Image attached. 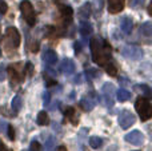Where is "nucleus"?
Masks as SVG:
<instances>
[{
	"label": "nucleus",
	"mask_w": 152,
	"mask_h": 151,
	"mask_svg": "<svg viewBox=\"0 0 152 151\" xmlns=\"http://www.w3.org/2000/svg\"><path fill=\"white\" fill-rule=\"evenodd\" d=\"M92 60L99 66H105L111 59V47L107 42H102L97 37H92L89 42Z\"/></svg>",
	"instance_id": "obj_1"
},
{
	"label": "nucleus",
	"mask_w": 152,
	"mask_h": 151,
	"mask_svg": "<svg viewBox=\"0 0 152 151\" xmlns=\"http://www.w3.org/2000/svg\"><path fill=\"white\" fill-rule=\"evenodd\" d=\"M20 45V34L15 27H7L3 36V50L8 56H12L13 52Z\"/></svg>",
	"instance_id": "obj_2"
},
{
	"label": "nucleus",
	"mask_w": 152,
	"mask_h": 151,
	"mask_svg": "<svg viewBox=\"0 0 152 151\" xmlns=\"http://www.w3.org/2000/svg\"><path fill=\"white\" fill-rule=\"evenodd\" d=\"M8 71V76H10L11 80V86L16 87L18 84H20L21 82L24 80V75H26V68H24V64L18 62V63H13L10 64L7 68Z\"/></svg>",
	"instance_id": "obj_3"
},
{
	"label": "nucleus",
	"mask_w": 152,
	"mask_h": 151,
	"mask_svg": "<svg viewBox=\"0 0 152 151\" xmlns=\"http://www.w3.org/2000/svg\"><path fill=\"white\" fill-rule=\"evenodd\" d=\"M135 108H136V112L139 114L140 119H142L143 122H147L148 119H151L152 107H151V103H150V100H148V98H145V96L137 98L136 103H135Z\"/></svg>",
	"instance_id": "obj_4"
},
{
	"label": "nucleus",
	"mask_w": 152,
	"mask_h": 151,
	"mask_svg": "<svg viewBox=\"0 0 152 151\" xmlns=\"http://www.w3.org/2000/svg\"><path fill=\"white\" fill-rule=\"evenodd\" d=\"M20 11H21V15H23L26 23L29 27H34L36 24V15H35V10L32 7L31 1L29 0H23L20 3Z\"/></svg>",
	"instance_id": "obj_5"
},
{
	"label": "nucleus",
	"mask_w": 152,
	"mask_h": 151,
	"mask_svg": "<svg viewBox=\"0 0 152 151\" xmlns=\"http://www.w3.org/2000/svg\"><path fill=\"white\" fill-rule=\"evenodd\" d=\"M102 95H103V102H104L105 107H112L115 103V87L111 83H105L102 87Z\"/></svg>",
	"instance_id": "obj_6"
},
{
	"label": "nucleus",
	"mask_w": 152,
	"mask_h": 151,
	"mask_svg": "<svg viewBox=\"0 0 152 151\" xmlns=\"http://www.w3.org/2000/svg\"><path fill=\"white\" fill-rule=\"evenodd\" d=\"M97 102H99L97 94L94 92V91H91V92H88L87 95H84L83 98H81L80 107L84 110V111H91V110L97 104Z\"/></svg>",
	"instance_id": "obj_7"
},
{
	"label": "nucleus",
	"mask_w": 152,
	"mask_h": 151,
	"mask_svg": "<svg viewBox=\"0 0 152 151\" xmlns=\"http://www.w3.org/2000/svg\"><path fill=\"white\" fill-rule=\"evenodd\" d=\"M121 54H123L124 58L131 59V60H139V59L143 58V50L140 47H136V45H126V47L121 50Z\"/></svg>",
	"instance_id": "obj_8"
},
{
	"label": "nucleus",
	"mask_w": 152,
	"mask_h": 151,
	"mask_svg": "<svg viewBox=\"0 0 152 151\" xmlns=\"http://www.w3.org/2000/svg\"><path fill=\"white\" fill-rule=\"evenodd\" d=\"M135 115L132 114L131 111H128V110H124V111H121L120 114H119L118 117V122L119 125H120L121 128H124V130H127V128H129L132 125L135 123Z\"/></svg>",
	"instance_id": "obj_9"
},
{
	"label": "nucleus",
	"mask_w": 152,
	"mask_h": 151,
	"mask_svg": "<svg viewBox=\"0 0 152 151\" xmlns=\"http://www.w3.org/2000/svg\"><path fill=\"white\" fill-rule=\"evenodd\" d=\"M59 19H60L63 26H69L72 21V8L68 5H59Z\"/></svg>",
	"instance_id": "obj_10"
},
{
	"label": "nucleus",
	"mask_w": 152,
	"mask_h": 151,
	"mask_svg": "<svg viewBox=\"0 0 152 151\" xmlns=\"http://www.w3.org/2000/svg\"><path fill=\"white\" fill-rule=\"evenodd\" d=\"M124 139H126L128 143L134 144V146H142L143 142H144V135H143L139 130H134L127 134V135L124 136Z\"/></svg>",
	"instance_id": "obj_11"
},
{
	"label": "nucleus",
	"mask_w": 152,
	"mask_h": 151,
	"mask_svg": "<svg viewBox=\"0 0 152 151\" xmlns=\"http://www.w3.org/2000/svg\"><path fill=\"white\" fill-rule=\"evenodd\" d=\"M75 63L72 59L69 58H64L61 60V64H60V71L63 72L64 75H72L75 72Z\"/></svg>",
	"instance_id": "obj_12"
},
{
	"label": "nucleus",
	"mask_w": 152,
	"mask_h": 151,
	"mask_svg": "<svg viewBox=\"0 0 152 151\" xmlns=\"http://www.w3.org/2000/svg\"><path fill=\"white\" fill-rule=\"evenodd\" d=\"M126 0H108V12L115 15L119 13L120 11H123Z\"/></svg>",
	"instance_id": "obj_13"
},
{
	"label": "nucleus",
	"mask_w": 152,
	"mask_h": 151,
	"mask_svg": "<svg viewBox=\"0 0 152 151\" xmlns=\"http://www.w3.org/2000/svg\"><path fill=\"white\" fill-rule=\"evenodd\" d=\"M42 59H43V62H45L47 64L53 66V64H56V62H58V55H56V52L53 50H45L44 52H43Z\"/></svg>",
	"instance_id": "obj_14"
},
{
	"label": "nucleus",
	"mask_w": 152,
	"mask_h": 151,
	"mask_svg": "<svg viewBox=\"0 0 152 151\" xmlns=\"http://www.w3.org/2000/svg\"><path fill=\"white\" fill-rule=\"evenodd\" d=\"M79 32H80V35L84 37V39H87V37L92 34L91 23H88L87 20H81L80 21V26H79Z\"/></svg>",
	"instance_id": "obj_15"
},
{
	"label": "nucleus",
	"mask_w": 152,
	"mask_h": 151,
	"mask_svg": "<svg viewBox=\"0 0 152 151\" xmlns=\"http://www.w3.org/2000/svg\"><path fill=\"white\" fill-rule=\"evenodd\" d=\"M77 16L81 19V20H88L89 16H91V4H89V3H86V4L81 5V7L77 10Z\"/></svg>",
	"instance_id": "obj_16"
},
{
	"label": "nucleus",
	"mask_w": 152,
	"mask_h": 151,
	"mask_svg": "<svg viewBox=\"0 0 152 151\" xmlns=\"http://www.w3.org/2000/svg\"><path fill=\"white\" fill-rule=\"evenodd\" d=\"M64 115L67 117V119H69V122L72 123V125H77L79 123V115L76 114L75 108L74 107H66L64 108Z\"/></svg>",
	"instance_id": "obj_17"
},
{
	"label": "nucleus",
	"mask_w": 152,
	"mask_h": 151,
	"mask_svg": "<svg viewBox=\"0 0 152 151\" xmlns=\"http://www.w3.org/2000/svg\"><path fill=\"white\" fill-rule=\"evenodd\" d=\"M120 27H121L124 34H131L132 27H134V21H132V19L129 18V16H124V18L121 19Z\"/></svg>",
	"instance_id": "obj_18"
},
{
	"label": "nucleus",
	"mask_w": 152,
	"mask_h": 151,
	"mask_svg": "<svg viewBox=\"0 0 152 151\" xmlns=\"http://www.w3.org/2000/svg\"><path fill=\"white\" fill-rule=\"evenodd\" d=\"M11 107H12L13 114H18V112L20 111L21 107H23V99H21L20 95H15V96H13L12 102H11Z\"/></svg>",
	"instance_id": "obj_19"
},
{
	"label": "nucleus",
	"mask_w": 152,
	"mask_h": 151,
	"mask_svg": "<svg viewBox=\"0 0 152 151\" xmlns=\"http://www.w3.org/2000/svg\"><path fill=\"white\" fill-rule=\"evenodd\" d=\"M140 34L145 37L152 36V24L150 23V21H145V23L142 24V27H140Z\"/></svg>",
	"instance_id": "obj_20"
},
{
	"label": "nucleus",
	"mask_w": 152,
	"mask_h": 151,
	"mask_svg": "<svg viewBox=\"0 0 152 151\" xmlns=\"http://www.w3.org/2000/svg\"><path fill=\"white\" fill-rule=\"evenodd\" d=\"M118 100L119 102H127V100H129V98H131V92L129 91H127L126 88H119L118 90Z\"/></svg>",
	"instance_id": "obj_21"
},
{
	"label": "nucleus",
	"mask_w": 152,
	"mask_h": 151,
	"mask_svg": "<svg viewBox=\"0 0 152 151\" xmlns=\"http://www.w3.org/2000/svg\"><path fill=\"white\" fill-rule=\"evenodd\" d=\"M36 122L39 126H47L50 123V118H48V114L45 111H40L37 114V118H36Z\"/></svg>",
	"instance_id": "obj_22"
},
{
	"label": "nucleus",
	"mask_w": 152,
	"mask_h": 151,
	"mask_svg": "<svg viewBox=\"0 0 152 151\" xmlns=\"http://www.w3.org/2000/svg\"><path fill=\"white\" fill-rule=\"evenodd\" d=\"M105 71H107V74L110 75V76H118V67H116V64L112 63V62H108V63L105 64Z\"/></svg>",
	"instance_id": "obj_23"
},
{
	"label": "nucleus",
	"mask_w": 152,
	"mask_h": 151,
	"mask_svg": "<svg viewBox=\"0 0 152 151\" xmlns=\"http://www.w3.org/2000/svg\"><path fill=\"white\" fill-rule=\"evenodd\" d=\"M102 144H103V139L99 138V136H91L89 138V146L92 149H99V147H102Z\"/></svg>",
	"instance_id": "obj_24"
},
{
	"label": "nucleus",
	"mask_w": 152,
	"mask_h": 151,
	"mask_svg": "<svg viewBox=\"0 0 152 151\" xmlns=\"http://www.w3.org/2000/svg\"><path fill=\"white\" fill-rule=\"evenodd\" d=\"M53 147H55V138H53V136H50L44 143V151H52Z\"/></svg>",
	"instance_id": "obj_25"
},
{
	"label": "nucleus",
	"mask_w": 152,
	"mask_h": 151,
	"mask_svg": "<svg viewBox=\"0 0 152 151\" xmlns=\"http://www.w3.org/2000/svg\"><path fill=\"white\" fill-rule=\"evenodd\" d=\"M136 90L140 91L142 94H144L145 98H148V96L151 95V88L148 87L147 84H140V86H136Z\"/></svg>",
	"instance_id": "obj_26"
},
{
	"label": "nucleus",
	"mask_w": 152,
	"mask_h": 151,
	"mask_svg": "<svg viewBox=\"0 0 152 151\" xmlns=\"http://www.w3.org/2000/svg\"><path fill=\"white\" fill-rule=\"evenodd\" d=\"M7 11H8V5H7V3L3 1V0H0V16L5 15V13H7Z\"/></svg>",
	"instance_id": "obj_27"
},
{
	"label": "nucleus",
	"mask_w": 152,
	"mask_h": 151,
	"mask_svg": "<svg viewBox=\"0 0 152 151\" xmlns=\"http://www.w3.org/2000/svg\"><path fill=\"white\" fill-rule=\"evenodd\" d=\"M7 133H8V138L11 139V141H15V128H13V126H8V130H7Z\"/></svg>",
	"instance_id": "obj_28"
},
{
	"label": "nucleus",
	"mask_w": 152,
	"mask_h": 151,
	"mask_svg": "<svg viewBox=\"0 0 152 151\" xmlns=\"http://www.w3.org/2000/svg\"><path fill=\"white\" fill-rule=\"evenodd\" d=\"M42 150V146H40V143L37 141H32L31 143V151H40Z\"/></svg>",
	"instance_id": "obj_29"
},
{
	"label": "nucleus",
	"mask_w": 152,
	"mask_h": 151,
	"mask_svg": "<svg viewBox=\"0 0 152 151\" xmlns=\"http://www.w3.org/2000/svg\"><path fill=\"white\" fill-rule=\"evenodd\" d=\"M50 100H51L50 92H44V94H43V103H44V106H48V104H50Z\"/></svg>",
	"instance_id": "obj_30"
},
{
	"label": "nucleus",
	"mask_w": 152,
	"mask_h": 151,
	"mask_svg": "<svg viewBox=\"0 0 152 151\" xmlns=\"http://www.w3.org/2000/svg\"><path fill=\"white\" fill-rule=\"evenodd\" d=\"M95 8L97 12H100L103 8V0H95Z\"/></svg>",
	"instance_id": "obj_31"
},
{
	"label": "nucleus",
	"mask_w": 152,
	"mask_h": 151,
	"mask_svg": "<svg viewBox=\"0 0 152 151\" xmlns=\"http://www.w3.org/2000/svg\"><path fill=\"white\" fill-rule=\"evenodd\" d=\"M24 68H26L27 71H28V75H29V76H31V75L34 74V67H32V64L29 63V62L26 64V66H24Z\"/></svg>",
	"instance_id": "obj_32"
},
{
	"label": "nucleus",
	"mask_w": 152,
	"mask_h": 151,
	"mask_svg": "<svg viewBox=\"0 0 152 151\" xmlns=\"http://www.w3.org/2000/svg\"><path fill=\"white\" fill-rule=\"evenodd\" d=\"M5 79V68H4V66H0V82H3V80Z\"/></svg>",
	"instance_id": "obj_33"
},
{
	"label": "nucleus",
	"mask_w": 152,
	"mask_h": 151,
	"mask_svg": "<svg viewBox=\"0 0 152 151\" xmlns=\"http://www.w3.org/2000/svg\"><path fill=\"white\" fill-rule=\"evenodd\" d=\"M0 151H12V150H10L4 143H3V141H0Z\"/></svg>",
	"instance_id": "obj_34"
},
{
	"label": "nucleus",
	"mask_w": 152,
	"mask_h": 151,
	"mask_svg": "<svg viewBox=\"0 0 152 151\" xmlns=\"http://www.w3.org/2000/svg\"><path fill=\"white\" fill-rule=\"evenodd\" d=\"M137 3H139V0H131V1H129V5H131V7H136Z\"/></svg>",
	"instance_id": "obj_35"
},
{
	"label": "nucleus",
	"mask_w": 152,
	"mask_h": 151,
	"mask_svg": "<svg viewBox=\"0 0 152 151\" xmlns=\"http://www.w3.org/2000/svg\"><path fill=\"white\" fill-rule=\"evenodd\" d=\"M56 151H67V149H66L64 146H59V147H58V150H56Z\"/></svg>",
	"instance_id": "obj_36"
},
{
	"label": "nucleus",
	"mask_w": 152,
	"mask_h": 151,
	"mask_svg": "<svg viewBox=\"0 0 152 151\" xmlns=\"http://www.w3.org/2000/svg\"><path fill=\"white\" fill-rule=\"evenodd\" d=\"M23 151H31V150H23Z\"/></svg>",
	"instance_id": "obj_37"
}]
</instances>
